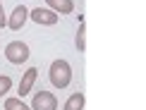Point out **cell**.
I'll return each mask as SVG.
<instances>
[{
	"label": "cell",
	"instance_id": "obj_6",
	"mask_svg": "<svg viewBox=\"0 0 146 110\" xmlns=\"http://www.w3.org/2000/svg\"><path fill=\"white\" fill-rule=\"evenodd\" d=\"M36 77H38V70H36V67H29V70L24 72V77H22V82H19V98H24L27 93H31Z\"/></svg>",
	"mask_w": 146,
	"mask_h": 110
},
{
	"label": "cell",
	"instance_id": "obj_9",
	"mask_svg": "<svg viewBox=\"0 0 146 110\" xmlns=\"http://www.w3.org/2000/svg\"><path fill=\"white\" fill-rule=\"evenodd\" d=\"M77 48H79V53L86 50V24H84V22H79V31H77Z\"/></svg>",
	"mask_w": 146,
	"mask_h": 110
},
{
	"label": "cell",
	"instance_id": "obj_1",
	"mask_svg": "<svg viewBox=\"0 0 146 110\" xmlns=\"http://www.w3.org/2000/svg\"><path fill=\"white\" fill-rule=\"evenodd\" d=\"M48 77H50V84L58 86V89L70 86V82H72V67H70V62L67 60H53L50 70H48Z\"/></svg>",
	"mask_w": 146,
	"mask_h": 110
},
{
	"label": "cell",
	"instance_id": "obj_12",
	"mask_svg": "<svg viewBox=\"0 0 146 110\" xmlns=\"http://www.w3.org/2000/svg\"><path fill=\"white\" fill-rule=\"evenodd\" d=\"M7 27V17H5V10H3V0H0V29Z\"/></svg>",
	"mask_w": 146,
	"mask_h": 110
},
{
	"label": "cell",
	"instance_id": "obj_2",
	"mask_svg": "<svg viewBox=\"0 0 146 110\" xmlns=\"http://www.w3.org/2000/svg\"><path fill=\"white\" fill-rule=\"evenodd\" d=\"M5 58H7V62L12 65H22L29 60V46L22 43V41H12V43L5 46Z\"/></svg>",
	"mask_w": 146,
	"mask_h": 110
},
{
	"label": "cell",
	"instance_id": "obj_10",
	"mask_svg": "<svg viewBox=\"0 0 146 110\" xmlns=\"http://www.w3.org/2000/svg\"><path fill=\"white\" fill-rule=\"evenodd\" d=\"M5 110H31L22 98H5Z\"/></svg>",
	"mask_w": 146,
	"mask_h": 110
},
{
	"label": "cell",
	"instance_id": "obj_7",
	"mask_svg": "<svg viewBox=\"0 0 146 110\" xmlns=\"http://www.w3.org/2000/svg\"><path fill=\"white\" fill-rule=\"evenodd\" d=\"M46 3H48V10H53L55 15H70L74 10L72 0H46Z\"/></svg>",
	"mask_w": 146,
	"mask_h": 110
},
{
	"label": "cell",
	"instance_id": "obj_4",
	"mask_svg": "<svg viewBox=\"0 0 146 110\" xmlns=\"http://www.w3.org/2000/svg\"><path fill=\"white\" fill-rule=\"evenodd\" d=\"M29 15H31V19L36 24H43V27H53V24H58L60 17L55 15L53 10L48 7H36V10H29Z\"/></svg>",
	"mask_w": 146,
	"mask_h": 110
},
{
	"label": "cell",
	"instance_id": "obj_3",
	"mask_svg": "<svg viewBox=\"0 0 146 110\" xmlns=\"http://www.w3.org/2000/svg\"><path fill=\"white\" fill-rule=\"evenodd\" d=\"M31 110H58V98L50 91H36L31 101Z\"/></svg>",
	"mask_w": 146,
	"mask_h": 110
},
{
	"label": "cell",
	"instance_id": "obj_5",
	"mask_svg": "<svg viewBox=\"0 0 146 110\" xmlns=\"http://www.w3.org/2000/svg\"><path fill=\"white\" fill-rule=\"evenodd\" d=\"M29 19V10L24 7V5H17L15 12H12V17L7 19V27L12 29V31H19V29L24 27V22Z\"/></svg>",
	"mask_w": 146,
	"mask_h": 110
},
{
	"label": "cell",
	"instance_id": "obj_11",
	"mask_svg": "<svg viewBox=\"0 0 146 110\" xmlns=\"http://www.w3.org/2000/svg\"><path fill=\"white\" fill-rule=\"evenodd\" d=\"M10 89H12V79L7 74H0V98L5 93H10Z\"/></svg>",
	"mask_w": 146,
	"mask_h": 110
},
{
	"label": "cell",
	"instance_id": "obj_8",
	"mask_svg": "<svg viewBox=\"0 0 146 110\" xmlns=\"http://www.w3.org/2000/svg\"><path fill=\"white\" fill-rule=\"evenodd\" d=\"M84 103H86V96L84 93H72L70 98H67V103H65V110H84Z\"/></svg>",
	"mask_w": 146,
	"mask_h": 110
}]
</instances>
